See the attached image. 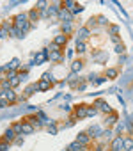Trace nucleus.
Segmentation results:
<instances>
[{"label":"nucleus","mask_w":133,"mask_h":151,"mask_svg":"<svg viewBox=\"0 0 133 151\" xmlns=\"http://www.w3.org/2000/svg\"><path fill=\"white\" fill-rule=\"evenodd\" d=\"M14 25H16L21 32H25V34H27V32L30 30V27H32V23L29 22V16H27V14H18V16L14 18Z\"/></svg>","instance_id":"f257e3e1"},{"label":"nucleus","mask_w":133,"mask_h":151,"mask_svg":"<svg viewBox=\"0 0 133 151\" xmlns=\"http://www.w3.org/2000/svg\"><path fill=\"white\" fill-rule=\"evenodd\" d=\"M98 112H103V114H112V109H110V105L105 101V100H101V98H98L96 101H94V105H92Z\"/></svg>","instance_id":"f03ea898"},{"label":"nucleus","mask_w":133,"mask_h":151,"mask_svg":"<svg viewBox=\"0 0 133 151\" xmlns=\"http://www.w3.org/2000/svg\"><path fill=\"white\" fill-rule=\"evenodd\" d=\"M89 117V105H78L75 109V119H84Z\"/></svg>","instance_id":"7ed1b4c3"},{"label":"nucleus","mask_w":133,"mask_h":151,"mask_svg":"<svg viewBox=\"0 0 133 151\" xmlns=\"http://www.w3.org/2000/svg\"><path fill=\"white\" fill-rule=\"evenodd\" d=\"M46 59H48V50H43V52H39V53L36 55V59L30 62V66H39V64H43Z\"/></svg>","instance_id":"20e7f679"},{"label":"nucleus","mask_w":133,"mask_h":151,"mask_svg":"<svg viewBox=\"0 0 133 151\" xmlns=\"http://www.w3.org/2000/svg\"><path fill=\"white\" fill-rule=\"evenodd\" d=\"M87 135L91 139H99V137H103V128L101 126H91L87 130Z\"/></svg>","instance_id":"39448f33"},{"label":"nucleus","mask_w":133,"mask_h":151,"mask_svg":"<svg viewBox=\"0 0 133 151\" xmlns=\"http://www.w3.org/2000/svg\"><path fill=\"white\" fill-rule=\"evenodd\" d=\"M77 142H78L80 146L87 147V144L91 142V137L87 135V132H82V133H78V135H77Z\"/></svg>","instance_id":"423d86ee"},{"label":"nucleus","mask_w":133,"mask_h":151,"mask_svg":"<svg viewBox=\"0 0 133 151\" xmlns=\"http://www.w3.org/2000/svg\"><path fill=\"white\" fill-rule=\"evenodd\" d=\"M122 140H124V137H115V139H112V146H110V151H121L122 149Z\"/></svg>","instance_id":"0eeeda50"},{"label":"nucleus","mask_w":133,"mask_h":151,"mask_svg":"<svg viewBox=\"0 0 133 151\" xmlns=\"http://www.w3.org/2000/svg\"><path fill=\"white\" fill-rule=\"evenodd\" d=\"M59 18L62 20V23H64V22H73V14H71V11L64 9V7L59 11Z\"/></svg>","instance_id":"6e6552de"},{"label":"nucleus","mask_w":133,"mask_h":151,"mask_svg":"<svg viewBox=\"0 0 133 151\" xmlns=\"http://www.w3.org/2000/svg\"><path fill=\"white\" fill-rule=\"evenodd\" d=\"M16 137H18V135L14 133V130H13V128H7V130L4 132V139H6L7 142H14V139H16Z\"/></svg>","instance_id":"1a4fd4ad"},{"label":"nucleus","mask_w":133,"mask_h":151,"mask_svg":"<svg viewBox=\"0 0 133 151\" xmlns=\"http://www.w3.org/2000/svg\"><path fill=\"white\" fill-rule=\"evenodd\" d=\"M32 132H34V126H32L29 121H23V123H21V133H23V135H29V133H32Z\"/></svg>","instance_id":"9d476101"},{"label":"nucleus","mask_w":133,"mask_h":151,"mask_svg":"<svg viewBox=\"0 0 133 151\" xmlns=\"http://www.w3.org/2000/svg\"><path fill=\"white\" fill-rule=\"evenodd\" d=\"M122 149H124V151H133V139H131V137H124V140H122Z\"/></svg>","instance_id":"9b49d317"},{"label":"nucleus","mask_w":133,"mask_h":151,"mask_svg":"<svg viewBox=\"0 0 133 151\" xmlns=\"http://www.w3.org/2000/svg\"><path fill=\"white\" fill-rule=\"evenodd\" d=\"M48 59H50V60H53V62H60V60H62V53H60V50L48 53Z\"/></svg>","instance_id":"f8f14e48"},{"label":"nucleus","mask_w":133,"mask_h":151,"mask_svg":"<svg viewBox=\"0 0 133 151\" xmlns=\"http://www.w3.org/2000/svg\"><path fill=\"white\" fill-rule=\"evenodd\" d=\"M18 66H20V59H13L6 68H7V71H18Z\"/></svg>","instance_id":"ddd939ff"},{"label":"nucleus","mask_w":133,"mask_h":151,"mask_svg":"<svg viewBox=\"0 0 133 151\" xmlns=\"http://www.w3.org/2000/svg\"><path fill=\"white\" fill-rule=\"evenodd\" d=\"M66 39H68V37H66L64 34H59V36H55L53 43H55L57 46H64V45H66Z\"/></svg>","instance_id":"4468645a"},{"label":"nucleus","mask_w":133,"mask_h":151,"mask_svg":"<svg viewBox=\"0 0 133 151\" xmlns=\"http://www.w3.org/2000/svg\"><path fill=\"white\" fill-rule=\"evenodd\" d=\"M27 16H29V22H30V23H34V22L39 18V11H37V9H32V11H29V13H27Z\"/></svg>","instance_id":"2eb2a0df"},{"label":"nucleus","mask_w":133,"mask_h":151,"mask_svg":"<svg viewBox=\"0 0 133 151\" xmlns=\"http://www.w3.org/2000/svg\"><path fill=\"white\" fill-rule=\"evenodd\" d=\"M51 86H50V82H46V80H41V82H37V91H48Z\"/></svg>","instance_id":"dca6fc26"},{"label":"nucleus","mask_w":133,"mask_h":151,"mask_svg":"<svg viewBox=\"0 0 133 151\" xmlns=\"http://www.w3.org/2000/svg\"><path fill=\"white\" fill-rule=\"evenodd\" d=\"M62 30H64V36L69 34V32L73 30V23H71V22H64V23H62Z\"/></svg>","instance_id":"f3484780"},{"label":"nucleus","mask_w":133,"mask_h":151,"mask_svg":"<svg viewBox=\"0 0 133 151\" xmlns=\"http://www.w3.org/2000/svg\"><path fill=\"white\" fill-rule=\"evenodd\" d=\"M75 48H77V52H78V53H84V52L87 50V45H85L84 41H77V45H75Z\"/></svg>","instance_id":"a211bd4d"},{"label":"nucleus","mask_w":133,"mask_h":151,"mask_svg":"<svg viewBox=\"0 0 133 151\" xmlns=\"http://www.w3.org/2000/svg\"><path fill=\"white\" fill-rule=\"evenodd\" d=\"M82 66H84L82 60H75V62L71 64V71H73V73H78V71L82 69Z\"/></svg>","instance_id":"6ab92c4d"},{"label":"nucleus","mask_w":133,"mask_h":151,"mask_svg":"<svg viewBox=\"0 0 133 151\" xmlns=\"http://www.w3.org/2000/svg\"><path fill=\"white\" fill-rule=\"evenodd\" d=\"M89 36V29H80L78 30V39L77 41H84V37H87Z\"/></svg>","instance_id":"aec40b11"},{"label":"nucleus","mask_w":133,"mask_h":151,"mask_svg":"<svg viewBox=\"0 0 133 151\" xmlns=\"http://www.w3.org/2000/svg\"><path fill=\"white\" fill-rule=\"evenodd\" d=\"M36 91H37V84L29 86V87L25 89V98H27V96H30V94H32V93H36Z\"/></svg>","instance_id":"412c9836"},{"label":"nucleus","mask_w":133,"mask_h":151,"mask_svg":"<svg viewBox=\"0 0 133 151\" xmlns=\"http://www.w3.org/2000/svg\"><path fill=\"white\" fill-rule=\"evenodd\" d=\"M115 121H117V116H115V114H110V116L105 119V126H110V124H114Z\"/></svg>","instance_id":"4be33fe9"},{"label":"nucleus","mask_w":133,"mask_h":151,"mask_svg":"<svg viewBox=\"0 0 133 151\" xmlns=\"http://www.w3.org/2000/svg\"><path fill=\"white\" fill-rule=\"evenodd\" d=\"M9 146H11V142H7V140L2 137V140H0V151H7Z\"/></svg>","instance_id":"5701e85b"},{"label":"nucleus","mask_w":133,"mask_h":151,"mask_svg":"<svg viewBox=\"0 0 133 151\" xmlns=\"http://www.w3.org/2000/svg\"><path fill=\"white\" fill-rule=\"evenodd\" d=\"M115 77H117V69L115 68L107 69V78H115Z\"/></svg>","instance_id":"b1692460"},{"label":"nucleus","mask_w":133,"mask_h":151,"mask_svg":"<svg viewBox=\"0 0 133 151\" xmlns=\"http://www.w3.org/2000/svg\"><path fill=\"white\" fill-rule=\"evenodd\" d=\"M11 128L14 130V133H16V135H21V123H14Z\"/></svg>","instance_id":"393cba45"},{"label":"nucleus","mask_w":133,"mask_h":151,"mask_svg":"<svg viewBox=\"0 0 133 151\" xmlns=\"http://www.w3.org/2000/svg\"><path fill=\"white\" fill-rule=\"evenodd\" d=\"M18 78H20V82H25V80L29 78V73H27V71H21V73H18Z\"/></svg>","instance_id":"a878e982"},{"label":"nucleus","mask_w":133,"mask_h":151,"mask_svg":"<svg viewBox=\"0 0 133 151\" xmlns=\"http://www.w3.org/2000/svg\"><path fill=\"white\" fill-rule=\"evenodd\" d=\"M119 34V25H112L110 27V36H117Z\"/></svg>","instance_id":"bb28decb"},{"label":"nucleus","mask_w":133,"mask_h":151,"mask_svg":"<svg viewBox=\"0 0 133 151\" xmlns=\"http://www.w3.org/2000/svg\"><path fill=\"white\" fill-rule=\"evenodd\" d=\"M48 132H50L51 135H55V133H57V126H55V123H53V121L50 123V126H48Z\"/></svg>","instance_id":"cd10ccee"},{"label":"nucleus","mask_w":133,"mask_h":151,"mask_svg":"<svg viewBox=\"0 0 133 151\" xmlns=\"http://www.w3.org/2000/svg\"><path fill=\"white\" fill-rule=\"evenodd\" d=\"M94 60H98V62H103V60H107V53H103V52H101L98 57H94Z\"/></svg>","instance_id":"c85d7f7f"},{"label":"nucleus","mask_w":133,"mask_h":151,"mask_svg":"<svg viewBox=\"0 0 133 151\" xmlns=\"http://www.w3.org/2000/svg\"><path fill=\"white\" fill-rule=\"evenodd\" d=\"M44 7L48 9V4H46V2H37V6H36V9H37V11H39V9H44Z\"/></svg>","instance_id":"c756f323"},{"label":"nucleus","mask_w":133,"mask_h":151,"mask_svg":"<svg viewBox=\"0 0 133 151\" xmlns=\"http://www.w3.org/2000/svg\"><path fill=\"white\" fill-rule=\"evenodd\" d=\"M98 22H99V25H107L108 23V20L105 16H98Z\"/></svg>","instance_id":"7c9ffc66"},{"label":"nucleus","mask_w":133,"mask_h":151,"mask_svg":"<svg viewBox=\"0 0 133 151\" xmlns=\"http://www.w3.org/2000/svg\"><path fill=\"white\" fill-rule=\"evenodd\" d=\"M115 52L117 53H124V46L122 45H115Z\"/></svg>","instance_id":"2f4dec72"},{"label":"nucleus","mask_w":133,"mask_h":151,"mask_svg":"<svg viewBox=\"0 0 133 151\" xmlns=\"http://www.w3.org/2000/svg\"><path fill=\"white\" fill-rule=\"evenodd\" d=\"M103 137H105V139L108 140V139L112 137V132H110V130H103Z\"/></svg>","instance_id":"473e14b6"},{"label":"nucleus","mask_w":133,"mask_h":151,"mask_svg":"<svg viewBox=\"0 0 133 151\" xmlns=\"http://www.w3.org/2000/svg\"><path fill=\"white\" fill-rule=\"evenodd\" d=\"M14 144H16V146H21V144H23V139H21V135H18V137L14 139Z\"/></svg>","instance_id":"72a5a7b5"},{"label":"nucleus","mask_w":133,"mask_h":151,"mask_svg":"<svg viewBox=\"0 0 133 151\" xmlns=\"http://www.w3.org/2000/svg\"><path fill=\"white\" fill-rule=\"evenodd\" d=\"M7 103H9L7 100H0V109H4V107H7Z\"/></svg>","instance_id":"f704fd0d"},{"label":"nucleus","mask_w":133,"mask_h":151,"mask_svg":"<svg viewBox=\"0 0 133 151\" xmlns=\"http://www.w3.org/2000/svg\"><path fill=\"white\" fill-rule=\"evenodd\" d=\"M105 80H107V78H96V82H94V84H96V86H99V84H103Z\"/></svg>","instance_id":"c9c22d12"},{"label":"nucleus","mask_w":133,"mask_h":151,"mask_svg":"<svg viewBox=\"0 0 133 151\" xmlns=\"http://www.w3.org/2000/svg\"><path fill=\"white\" fill-rule=\"evenodd\" d=\"M4 71H7V68H6V66H0V75H2Z\"/></svg>","instance_id":"e433bc0d"},{"label":"nucleus","mask_w":133,"mask_h":151,"mask_svg":"<svg viewBox=\"0 0 133 151\" xmlns=\"http://www.w3.org/2000/svg\"><path fill=\"white\" fill-rule=\"evenodd\" d=\"M80 151H89V149L87 147H80Z\"/></svg>","instance_id":"4c0bfd02"},{"label":"nucleus","mask_w":133,"mask_h":151,"mask_svg":"<svg viewBox=\"0 0 133 151\" xmlns=\"http://www.w3.org/2000/svg\"><path fill=\"white\" fill-rule=\"evenodd\" d=\"M68 151H69V149H68Z\"/></svg>","instance_id":"58836bf2"}]
</instances>
